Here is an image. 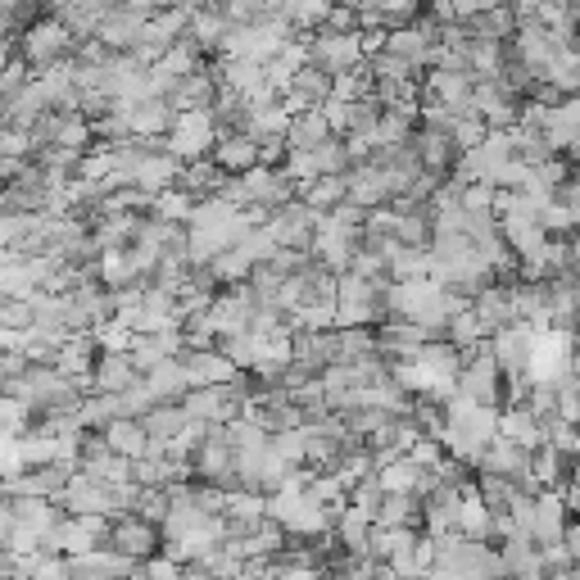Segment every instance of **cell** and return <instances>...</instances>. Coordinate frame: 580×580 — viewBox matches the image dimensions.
<instances>
[{
    "instance_id": "6da1fadb",
    "label": "cell",
    "mask_w": 580,
    "mask_h": 580,
    "mask_svg": "<svg viewBox=\"0 0 580 580\" xmlns=\"http://www.w3.org/2000/svg\"><path fill=\"white\" fill-rule=\"evenodd\" d=\"M77 51V37L51 14V19H32L23 32H19V64L28 73H45V69H60L69 64Z\"/></svg>"
},
{
    "instance_id": "7a4b0ae2",
    "label": "cell",
    "mask_w": 580,
    "mask_h": 580,
    "mask_svg": "<svg viewBox=\"0 0 580 580\" xmlns=\"http://www.w3.org/2000/svg\"><path fill=\"white\" fill-rule=\"evenodd\" d=\"M304 64L322 69L331 82L345 77V73H359L367 64V45H363V32H335L327 23L313 28V37L304 41Z\"/></svg>"
},
{
    "instance_id": "3957f363",
    "label": "cell",
    "mask_w": 580,
    "mask_h": 580,
    "mask_svg": "<svg viewBox=\"0 0 580 580\" xmlns=\"http://www.w3.org/2000/svg\"><path fill=\"white\" fill-rule=\"evenodd\" d=\"M164 145L182 159V164H196V159H209L214 145H218V127L205 110H186L173 118V127L164 132Z\"/></svg>"
},
{
    "instance_id": "277c9868",
    "label": "cell",
    "mask_w": 580,
    "mask_h": 580,
    "mask_svg": "<svg viewBox=\"0 0 580 580\" xmlns=\"http://www.w3.org/2000/svg\"><path fill=\"white\" fill-rule=\"evenodd\" d=\"M318 209H309L300 196L296 200H286V205H277L272 214H268V231H272V240H277V250H309L313 246V231H318Z\"/></svg>"
},
{
    "instance_id": "5b68a950",
    "label": "cell",
    "mask_w": 580,
    "mask_h": 580,
    "mask_svg": "<svg viewBox=\"0 0 580 580\" xmlns=\"http://www.w3.org/2000/svg\"><path fill=\"white\" fill-rule=\"evenodd\" d=\"M571 331H536V345H530V363H526V381L536 385V381H562L567 376V363H571Z\"/></svg>"
},
{
    "instance_id": "8992f818",
    "label": "cell",
    "mask_w": 580,
    "mask_h": 580,
    "mask_svg": "<svg viewBox=\"0 0 580 580\" xmlns=\"http://www.w3.org/2000/svg\"><path fill=\"white\" fill-rule=\"evenodd\" d=\"M110 540V517H73L69 512V521L60 517V526L45 536V545L41 549H60L64 558H73V553H91V549H101Z\"/></svg>"
},
{
    "instance_id": "52a82bcc",
    "label": "cell",
    "mask_w": 580,
    "mask_h": 580,
    "mask_svg": "<svg viewBox=\"0 0 580 580\" xmlns=\"http://www.w3.org/2000/svg\"><path fill=\"white\" fill-rule=\"evenodd\" d=\"M105 545L118 549V553L132 558V562H145V558L159 553V526L145 521V517H136V512H123V517L110 521V540H105Z\"/></svg>"
},
{
    "instance_id": "ba28073f",
    "label": "cell",
    "mask_w": 580,
    "mask_h": 580,
    "mask_svg": "<svg viewBox=\"0 0 580 580\" xmlns=\"http://www.w3.org/2000/svg\"><path fill=\"white\" fill-rule=\"evenodd\" d=\"M530 345H536V327H526V322H508L504 331L490 335V354H495L504 376H526Z\"/></svg>"
},
{
    "instance_id": "9c48e42d",
    "label": "cell",
    "mask_w": 580,
    "mask_h": 580,
    "mask_svg": "<svg viewBox=\"0 0 580 580\" xmlns=\"http://www.w3.org/2000/svg\"><path fill=\"white\" fill-rule=\"evenodd\" d=\"M408 141H413V151H417L422 173H435V177H449L454 164H458V155H463L445 127H426V123H422V132H413Z\"/></svg>"
},
{
    "instance_id": "30bf717a",
    "label": "cell",
    "mask_w": 580,
    "mask_h": 580,
    "mask_svg": "<svg viewBox=\"0 0 580 580\" xmlns=\"http://www.w3.org/2000/svg\"><path fill=\"white\" fill-rule=\"evenodd\" d=\"M64 562H69V580H123V576L136 571V562L123 558V553L110 549V545L91 549V553H73V558H64Z\"/></svg>"
},
{
    "instance_id": "8fae6325",
    "label": "cell",
    "mask_w": 580,
    "mask_h": 580,
    "mask_svg": "<svg viewBox=\"0 0 580 580\" xmlns=\"http://www.w3.org/2000/svg\"><path fill=\"white\" fill-rule=\"evenodd\" d=\"M136 381H141V372H136L127 350H101L95 354V367H91V391L95 395H123Z\"/></svg>"
},
{
    "instance_id": "7c38bea8",
    "label": "cell",
    "mask_w": 580,
    "mask_h": 580,
    "mask_svg": "<svg viewBox=\"0 0 580 580\" xmlns=\"http://www.w3.org/2000/svg\"><path fill=\"white\" fill-rule=\"evenodd\" d=\"M472 309H476L480 327H486V335H495V331H504L508 322H517L512 281H499V277H495L486 290H476V296H472Z\"/></svg>"
},
{
    "instance_id": "4fadbf2b",
    "label": "cell",
    "mask_w": 580,
    "mask_h": 580,
    "mask_svg": "<svg viewBox=\"0 0 580 580\" xmlns=\"http://www.w3.org/2000/svg\"><path fill=\"white\" fill-rule=\"evenodd\" d=\"M182 367H186V376H190V385H218V381H231V376H240V367L218 350V345H205V350H196V345H186L182 354Z\"/></svg>"
},
{
    "instance_id": "5bb4252c",
    "label": "cell",
    "mask_w": 580,
    "mask_h": 580,
    "mask_svg": "<svg viewBox=\"0 0 580 580\" xmlns=\"http://www.w3.org/2000/svg\"><path fill=\"white\" fill-rule=\"evenodd\" d=\"M141 426H145V435H151V454H164L177 435H186L190 417H186L182 404H155L151 413L141 417Z\"/></svg>"
},
{
    "instance_id": "9a60e30c",
    "label": "cell",
    "mask_w": 580,
    "mask_h": 580,
    "mask_svg": "<svg viewBox=\"0 0 580 580\" xmlns=\"http://www.w3.org/2000/svg\"><path fill=\"white\" fill-rule=\"evenodd\" d=\"M372 526H376V517H372L367 508H359V504H345V508H341V517L331 521V530H335V540H341V549H345V553H354V558H367Z\"/></svg>"
},
{
    "instance_id": "2e32d148",
    "label": "cell",
    "mask_w": 580,
    "mask_h": 580,
    "mask_svg": "<svg viewBox=\"0 0 580 580\" xmlns=\"http://www.w3.org/2000/svg\"><path fill=\"white\" fill-rule=\"evenodd\" d=\"M567 530V504L558 490H536V521H530V540L536 545H558Z\"/></svg>"
},
{
    "instance_id": "e0dca14e",
    "label": "cell",
    "mask_w": 580,
    "mask_h": 580,
    "mask_svg": "<svg viewBox=\"0 0 580 580\" xmlns=\"http://www.w3.org/2000/svg\"><path fill=\"white\" fill-rule=\"evenodd\" d=\"M545 141L553 155H567L571 145L580 141V95H562L549 114V127H545Z\"/></svg>"
},
{
    "instance_id": "ac0fdd59",
    "label": "cell",
    "mask_w": 580,
    "mask_h": 580,
    "mask_svg": "<svg viewBox=\"0 0 580 580\" xmlns=\"http://www.w3.org/2000/svg\"><path fill=\"white\" fill-rule=\"evenodd\" d=\"M227 177L231 173H250L255 164H259V141L255 136H246V132H231V136H218V145H214V155H209Z\"/></svg>"
},
{
    "instance_id": "d6986e66",
    "label": "cell",
    "mask_w": 580,
    "mask_h": 580,
    "mask_svg": "<svg viewBox=\"0 0 580 580\" xmlns=\"http://www.w3.org/2000/svg\"><path fill=\"white\" fill-rule=\"evenodd\" d=\"M222 182H227V173L214 159H196V164H182L173 186L186 190L190 200H209V196H218V190H222Z\"/></svg>"
},
{
    "instance_id": "ffe728a7",
    "label": "cell",
    "mask_w": 580,
    "mask_h": 580,
    "mask_svg": "<svg viewBox=\"0 0 580 580\" xmlns=\"http://www.w3.org/2000/svg\"><path fill=\"white\" fill-rule=\"evenodd\" d=\"M101 435H105V445H110L114 454H123V458H132V463L151 454V435H145L141 417H114Z\"/></svg>"
},
{
    "instance_id": "44dd1931",
    "label": "cell",
    "mask_w": 580,
    "mask_h": 580,
    "mask_svg": "<svg viewBox=\"0 0 580 580\" xmlns=\"http://www.w3.org/2000/svg\"><path fill=\"white\" fill-rule=\"evenodd\" d=\"M145 385H151V395L159 404H182V395L190 391V376H186L182 359H164V363H155L151 372H145Z\"/></svg>"
},
{
    "instance_id": "7402d4cb",
    "label": "cell",
    "mask_w": 580,
    "mask_h": 580,
    "mask_svg": "<svg viewBox=\"0 0 580 580\" xmlns=\"http://www.w3.org/2000/svg\"><path fill=\"white\" fill-rule=\"evenodd\" d=\"M499 441L521 445V449H536V445H545V441H540V422L530 417V408H526V404H508V408L499 413Z\"/></svg>"
},
{
    "instance_id": "603a6c76",
    "label": "cell",
    "mask_w": 580,
    "mask_h": 580,
    "mask_svg": "<svg viewBox=\"0 0 580 580\" xmlns=\"http://www.w3.org/2000/svg\"><path fill=\"white\" fill-rule=\"evenodd\" d=\"M327 136H335L327 114L322 110H304V114L290 118V127H286V151H313V145H322Z\"/></svg>"
},
{
    "instance_id": "cb8c5ba5",
    "label": "cell",
    "mask_w": 580,
    "mask_h": 580,
    "mask_svg": "<svg viewBox=\"0 0 580 580\" xmlns=\"http://www.w3.org/2000/svg\"><path fill=\"white\" fill-rule=\"evenodd\" d=\"M300 200L318 214H331L335 205L350 200V186H345V177H313V182L300 186Z\"/></svg>"
},
{
    "instance_id": "d4e9b609",
    "label": "cell",
    "mask_w": 580,
    "mask_h": 580,
    "mask_svg": "<svg viewBox=\"0 0 580 580\" xmlns=\"http://www.w3.org/2000/svg\"><path fill=\"white\" fill-rule=\"evenodd\" d=\"M413 118H417V110H381V118L372 127V151L376 145H404L413 136Z\"/></svg>"
},
{
    "instance_id": "484cf974",
    "label": "cell",
    "mask_w": 580,
    "mask_h": 580,
    "mask_svg": "<svg viewBox=\"0 0 580 580\" xmlns=\"http://www.w3.org/2000/svg\"><path fill=\"white\" fill-rule=\"evenodd\" d=\"M445 341H449L454 350H476L480 341H490V335H486V327H480L476 309L467 304V309H458V313L449 318V327H445Z\"/></svg>"
},
{
    "instance_id": "4316f807",
    "label": "cell",
    "mask_w": 580,
    "mask_h": 580,
    "mask_svg": "<svg viewBox=\"0 0 580 580\" xmlns=\"http://www.w3.org/2000/svg\"><path fill=\"white\" fill-rule=\"evenodd\" d=\"M372 517H376V526H413L422 517V499L417 495H381Z\"/></svg>"
},
{
    "instance_id": "83f0119b",
    "label": "cell",
    "mask_w": 580,
    "mask_h": 580,
    "mask_svg": "<svg viewBox=\"0 0 580 580\" xmlns=\"http://www.w3.org/2000/svg\"><path fill=\"white\" fill-rule=\"evenodd\" d=\"M190 209H196V200H190L186 190H177V186L155 190V200H151V214H155V218H164V222H182V227H186Z\"/></svg>"
},
{
    "instance_id": "f1b7e54d",
    "label": "cell",
    "mask_w": 580,
    "mask_h": 580,
    "mask_svg": "<svg viewBox=\"0 0 580 580\" xmlns=\"http://www.w3.org/2000/svg\"><path fill=\"white\" fill-rule=\"evenodd\" d=\"M37 19V0H0V37L23 32Z\"/></svg>"
},
{
    "instance_id": "f546056e",
    "label": "cell",
    "mask_w": 580,
    "mask_h": 580,
    "mask_svg": "<svg viewBox=\"0 0 580 580\" xmlns=\"http://www.w3.org/2000/svg\"><path fill=\"white\" fill-rule=\"evenodd\" d=\"M562 422H571V426H580V381L576 376H562L558 381V408H553Z\"/></svg>"
},
{
    "instance_id": "4dcf8cb0",
    "label": "cell",
    "mask_w": 580,
    "mask_h": 580,
    "mask_svg": "<svg viewBox=\"0 0 580 580\" xmlns=\"http://www.w3.org/2000/svg\"><path fill=\"white\" fill-rule=\"evenodd\" d=\"M141 580H182V567L173 562V558H164V553H155V558H145L141 567Z\"/></svg>"
},
{
    "instance_id": "1f68e13d",
    "label": "cell",
    "mask_w": 580,
    "mask_h": 580,
    "mask_svg": "<svg viewBox=\"0 0 580 580\" xmlns=\"http://www.w3.org/2000/svg\"><path fill=\"white\" fill-rule=\"evenodd\" d=\"M540 562H545V571H549V576H558V571L576 567V558L562 549V540H558V545H540Z\"/></svg>"
},
{
    "instance_id": "d6a6232c",
    "label": "cell",
    "mask_w": 580,
    "mask_h": 580,
    "mask_svg": "<svg viewBox=\"0 0 580 580\" xmlns=\"http://www.w3.org/2000/svg\"><path fill=\"white\" fill-rule=\"evenodd\" d=\"M553 200H558V205L580 222V177H567V182L553 190Z\"/></svg>"
},
{
    "instance_id": "836d02e7",
    "label": "cell",
    "mask_w": 580,
    "mask_h": 580,
    "mask_svg": "<svg viewBox=\"0 0 580 580\" xmlns=\"http://www.w3.org/2000/svg\"><path fill=\"white\" fill-rule=\"evenodd\" d=\"M562 549H567L571 558H580V521H567V530H562Z\"/></svg>"
},
{
    "instance_id": "e575fe53",
    "label": "cell",
    "mask_w": 580,
    "mask_h": 580,
    "mask_svg": "<svg viewBox=\"0 0 580 580\" xmlns=\"http://www.w3.org/2000/svg\"><path fill=\"white\" fill-rule=\"evenodd\" d=\"M567 376H576V381H580V350H571V363H567Z\"/></svg>"
},
{
    "instance_id": "d590c367",
    "label": "cell",
    "mask_w": 580,
    "mask_h": 580,
    "mask_svg": "<svg viewBox=\"0 0 580 580\" xmlns=\"http://www.w3.org/2000/svg\"><path fill=\"white\" fill-rule=\"evenodd\" d=\"M549 580H580V567H567V571H558V576H549Z\"/></svg>"
},
{
    "instance_id": "8d00e7d4",
    "label": "cell",
    "mask_w": 580,
    "mask_h": 580,
    "mask_svg": "<svg viewBox=\"0 0 580 580\" xmlns=\"http://www.w3.org/2000/svg\"><path fill=\"white\" fill-rule=\"evenodd\" d=\"M0 391H6V367H0Z\"/></svg>"
},
{
    "instance_id": "74e56055",
    "label": "cell",
    "mask_w": 580,
    "mask_h": 580,
    "mask_svg": "<svg viewBox=\"0 0 580 580\" xmlns=\"http://www.w3.org/2000/svg\"><path fill=\"white\" fill-rule=\"evenodd\" d=\"M576 567H580V558H576Z\"/></svg>"
}]
</instances>
